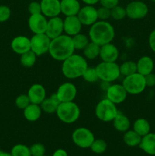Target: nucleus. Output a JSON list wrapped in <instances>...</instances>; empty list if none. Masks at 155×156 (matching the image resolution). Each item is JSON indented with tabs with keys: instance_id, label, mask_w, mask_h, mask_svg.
I'll return each instance as SVG.
<instances>
[{
	"instance_id": "48",
	"label": "nucleus",
	"mask_w": 155,
	"mask_h": 156,
	"mask_svg": "<svg viewBox=\"0 0 155 156\" xmlns=\"http://www.w3.org/2000/svg\"><path fill=\"white\" fill-rule=\"evenodd\" d=\"M150 1H151V2H152L155 3V0H150Z\"/></svg>"
},
{
	"instance_id": "17",
	"label": "nucleus",
	"mask_w": 155,
	"mask_h": 156,
	"mask_svg": "<svg viewBox=\"0 0 155 156\" xmlns=\"http://www.w3.org/2000/svg\"><path fill=\"white\" fill-rule=\"evenodd\" d=\"M64 32L65 34L70 37H73L78 34L81 33L82 28V24L77 15L67 16L63 20Z\"/></svg>"
},
{
	"instance_id": "8",
	"label": "nucleus",
	"mask_w": 155,
	"mask_h": 156,
	"mask_svg": "<svg viewBox=\"0 0 155 156\" xmlns=\"http://www.w3.org/2000/svg\"><path fill=\"white\" fill-rule=\"evenodd\" d=\"M71 140L75 146L81 149H88L95 140L94 133L91 129L86 127H78L73 131Z\"/></svg>"
},
{
	"instance_id": "31",
	"label": "nucleus",
	"mask_w": 155,
	"mask_h": 156,
	"mask_svg": "<svg viewBox=\"0 0 155 156\" xmlns=\"http://www.w3.org/2000/svg\"><path fill=\"white\" fill-rule=\"evenodd\" d=\"M36 57L37 56L32 50H29L21 55V58H20L21 65L25 68H30L36 63Z\"/></svg>"
},
{
	"instance_id": "7",
	"label": "nucleus",
	"mask_w": 155,
	"mask_h": 156,
	"mask_svg": "<svg viewBox=\"0 0 155 156\" xmlns=\"http://www.w3.org/2000/svg\"><path fill=\"white\" fill-rule=\"evenodd\" d=\"M122 85L128 94L135 95L142 93L147 87L144 76L138 73H135L131 76L125 77Z\"/></svg>"
},
{
	"instance_id": "13",
	"label": "nucleus",
	"mask_w": 155,
	"mask_h": 156,
	"mask_svg": "<svg viewBox=\"0 0 155 156\" xmlns=\"http://www.w3.org/2000/svg\"><path fill=\"white\" fill-rule=\"evenodd\" d=\"M77 16L81 22L82 25L84 26L91 27V25H93L94 23L98 21L97 9H96L94 5H86L84 7H81Z\"/></svg>"
},
{
	"instance_id": "28",
	"label": "nucleus",
	"mask_w": 155,
	"mask_h": 156,
	"mask_svg": "<svg viewBox=\"0 0 155 156\" xmlns=\"http://www.w3.org/2000/svg\"><path fill=\"white\" fill-rule=\"evenodd\" d=\"M142 136L137 133L133 129L130 130L129 129L128 131L124 133L123 135V142L126 146L129 147H136L139 146L140 143L141 141Z\"/></svg>"
},
{
	"instance_id": "29",
	"label": "nucleus",
	"mask_w": 155,
	"mask_h": 156,
	"mask_svg": "<svg viewBox=\"0 0 155 156\" xmlns=\"http://www.w3.org/2000/svg\"><path fill=\"white\" fill-rule=\"evenodd\" d=\"M100 46L92 42V41H90L89 44L83 50L84 56L86 59L93 60V59H95L96 58L100 56Z\"/></svg>"
},
{
	"instance_id": "14",
	"label": "nucleus",
	"mask_w": 155,
	"mask_h": 156,
	"mask_svg": "<svg viewBox=\"0 0 155 156\" xmlns=\"http://www.w3.org/2000/svg\"><path fill=\"white\" fill-rule=\"evenodd\" d=\"M47 21H48V19L46 17H45L41 13L30 15L27 24H28L29 29L33 34H45L46 30Z\"/></svg>"
},
{
	"instance_id": "1",
	"label": "nucleus",
	"mask_w": 155,
	"mask_h": 156,
	"mask_svg": "<svg viewBox=\"0 0 155 156\" xmlns=\"http://www.w3.org/2000/svg\"><path fill=\"white\" fill-rule=\"evenodd\" d=\"M74 50L72 37L64 34L51 40L49 54L55 60L62 62L74 53Z\"/></svg>"
},
{
	"instance_id": "32",
	"label": "nucleus",
	"mask_w": 155,
	"mask_h": 156,
	"mask_svg": "<svg viewBox=\"0 0 155 156\" xmlns=\"http://www.w3.org/2000/svg\"><path fill=\"white\" fill-rule=\"evenodd\" d=\"M119 70L120 75L124 77L131 76V75L137 73L136 62L131 60L126 61L119 66Z\"/></svg>"
},
{
	"instance_id": "27",
	"label": "nucleus",
	"mask_w": 155,
	"mask_h": 156,
	"mask_svg": "<svg viewBox=\"0 0 155 156\" xmlns=\"http://www.w3.org/2000/svg\"><path fill=\"white\" fill-rule=\"evenodd\" d=\"M133 130L141 136L147 135L150 132V124L145 118H138L133 123Z\"/></svg>"
},
{
	"instance_id": "2",
	"label": "nucleus",
	"mask_w": 155,
	"mask_h": 156,
	"mask_svg": "<svg viewBox=\"0 0 155 156\" xmlns=\"http://www.w3.org/2000/svg\"><path fill=\"white\" fill-rule=\"evenodd\" d=\"M88 37L91 41L99 46H103L112 43L115 37V29L107 21L98 20L91 26Z\"/></svg>"
},
{
	"instance_id": "20",
	"label": "nucleus",
	"mask_w": 155,
	"mask_h": 156,
	"mask_svg": "<svg viewBox=\"0 0 155 156\" xmlns=\"http://www.w3.org/2000/svg\"><path fill=\"white\" fill-rule=\"evenodd\" d=\"M119 52L115 45L112 43L100 46V57L104 62H116L119 58Z\"/></svg>"
},
{
	"instance_id": "49",
	"label": "nucleus",
	"mask_w": 155,
	"mask_h": 156,
	"mask_svg": "<svg viewBox=\"0 0 155 156\" xmlns=\"http://www.w3.org/2000/svg\"><path fill=\"white\" fill-rule=\"evenodd\" d=\"M2 152V150H1V147H0V152Z\"/></svg>"
},
{
	"instance_id": "42",
	"label": "nucleus",
	"mask_w": 155,
	"mask_h": 156,
	"mask_svg": "<svg viewBox=\"0 0 155 156\" xmlns=\"http://www.w3.org/2000/svg\"><path fill=\"white\" fill-rule=\"evenodd\" d=\"M100 4L103 7L112 9L116 5H118L119 0H100Z\"/></svg>"
},
{
	"instance_id": "33",
	"label": "nucleus",
	"mask_w": 155,
	"mask_h": 156,
	"mask_svg": "<svg viewBox=\"0 0 155 156\" xmlns=\"http://www.w3.org/2000/svg\"><path fill=\"white\" fill-rule=\"evenodd\" d=\"M91 150L95 154H103L107 149V143L103 139H95L90 147Z\"/></svg>"
},
{
	"instance_id": "23",
	"label": "nucleus",
	"mask_w": 155,
	"mask_h": 156,
	"mask_svg": "<svg viewBox=\"0 0 155 156\" xmlns=\"http://www.w3.org/2000/svg\"><path fill=\"white\" fill-rule=\"evenodd\" d=\"M138 147L149 155H155V133H149L141 138Z\"/></svg>"
},
{
	"instance_id": "25",
	"label": "nucleus",
	"mask_w": 155,
	"mask_h": 156,
	"mask_svg": "<svg viewBox=\"0 0 155 156\" xmlns=\"http://www.w3.org/2000/svg\"><path fill=\"white\" fill-rule=\"evenodd\" d=\"M59 104H60V101L55 93L49 98H46L44 99L43 101L40 104V108L43 112L52 114L56 112Z\"/></svg>"
},
{
	"instance_id": "37",
	"label": "nucleus",
	"mask_w": 155,
	"mask_h": 156,
	"mask_svg": "<svg viewBox=\"0 0 155 156\" xmlns=\"http://www.w3.org/2000/svg\"><path fill=\"white\" fill-rule=\"evenodd\" d=\"M15 105L20 110H24L30 104V101L27 94H21L15 99Z\"/></svg>"
},
{
	"instance_id": "19",
	"label": "nucleus",
	"mask_w": 155,
	"mask_h": 156,
	"mask_svg": "<svg viewBox=\"0 0 155 156\" xmlns=\"http://www.w3.org/2000/svg\"><path fill=\"white\" fill-rule=\"evenodd\" d=\"M11 48L13 52L21 56L30 50V38L24 35L15 37L11 42Z\"/></svg>"
},
{
	"instance_id": "46",
	"label": "nucleus",
	"mask_w": 155,
	"mask_h": 156,
	"mask_svg": "<svg viewBox=\"0 0 155 156\" xmlns=\"http://www.w3.org/2000/svg\"><path fill=\"white\" fill-rule=\"evenodd\" d=\"M81 1L88 5H94L97 3L100 2V0H81Z\"/></svg>"
},
{
	"instance_id": "3",
	"label": "nucleus",
	"mask_w": 155,
	"mask_h": 156,
	"mask_svg": "<svg viewBox=\"0 0 155 156\" xmlns=\"http://www.w3.org/2000/svg\"><path fill=\"white\" fill-rule=\"evenodd\" d=\"M88 67V64L84 56L73 53L62 61V73L67 79H75L81 77Z\"/></svg>"
},
{
	"instance_id": "4",
	"label": "nucleus",
	"mask_w": 155,
	"mask_h": 156,
	"mask_svg": "<svg viewBox=\"0 0 155 156\" xmlns=\"http://www.w3.org/2000/svg\"><path fill=\"white\" fill-rule=\"evenodd\" d=\"M56 114L59 120L62 123L71 124L78 120L81 115V110L74 101L60 102Z\"/></svg>"
},
{
	"instance_id": "11",
	"label": "nucleus",
	"mask_w": 155,
	"mask_h": 156,
	"mask_svg": "<svg viewBox=\"0 0 155 156\" xmlns=\"http://www.w3.org/2000/svg\"><path fill=\"white\" fill-rule=\"evenodd\" d=\"M106 96V98L117 105L126 101L128 93L122 84H113L107 88Z\"/></svg>"
},
{
	"instance_id": "12",
	"label": "nucleus",
	"mask_w": 155,
	"mask_h": 156,
	"mask_svg": "<svg viewBox=\"0 0 155 156\" xmlns=\"http://www.w3.org/2000/svg\"><path fill=\"white\" fill-rule=\"evenodd\" d=\"M77 93V88L74 84L71 82H64L59 85L56 94L60 102H68L74 100Z\"/></svg>"
},
{
	"instance_id": "36",
	"label": "nucleus",
	"mask_w": 155,
	"mask_h": 156,
	"mask_svg": "<svg viewBox=\"0 0 155 156\" xmlns=\"http://www.w3.org/2000/svg\"><path fill=\"white\" fill-rule=\"evenodd\" d=\"M126 16V8L120 5H116L113 9H111V18L116 21L124 19Z\"/></svg>"
},
{
	"instance_id": "24",
	"label": "nucleus",
	"mask_w": 155,
	"mask_h": 156,
	"mask_svg": "<svg viewBox=\"0 0 155 156\" xmlns=\"http://www.w3.org/2000/svg\"><path fill=\"white\" fill-rule=\"evenodd\" d=\"M42 111L40 105L30 103L25 109L23 110V114L27 121L35 122L40 118Z\"/></svg>"
},
{
	"instance_id": "45",
	"label": "nucleus",
	"mask_w": 155,
	"mask_h": 156,
	"mask_svg": "<svg viewBox=\"0 0 155 156\" xmlns=\"http://www.w3.org/2000/svg\"><path fill=\"white\" fill-rule=\"evenodd\" d=\"M52 156H68V152L63 149H58L53 153Z\"/></svg>"
},
{
	"instance_id": "43",
	"label": "nucleus",
	"mask_w": 155,
	"mask_h": 156,
	"mask_svg": "<svg viewBox=\"0 0 155 156\" xmlns=\"http://www.w3.org/2000/svg\"><path fill=\"white\" fill-rule=\"evenodd\" d=\"M145 79V83L147 87H153L155 86V74L151 73L150 74L144 76Z\"/></svg>"
},
{
	"instance_id": "44",
	"label": "nucleus",
	"mask_w": 155,
	"mask_h": 156,
	"mask_svg": "<svg viewBox=\"0 0 155 156\" xmlns=\"http://www.w3.org/2000/svg\"><path fill=\"white\" fill-rule=\"evenodd\" d=\"M148 44L150 50L155 53V29L152 30L148 37Z\"/></svg>"
},
{
	"instance_id": "34",
	"label": "nucleus",
	"mask_w": 155,
	"mask_h": 156,
	"mask_svg": "<svg viewBox=\"0 0 155 156\" xmlns=\"http://www.w3.org/2000/svg\"><path fill=\"white\" fill-rule=\"evenodd\" d=\"M12 156H31L30 147L24 144H16L11 149Z\"/></svg>"
},
{
	"instance_id": "26",
	"label": "nucleus",
	"mask_w": 155,
	"mask_h": 156,
	"mask_svg": "<svg viewBox=\"0 0 155 156\" xmlns=\"http://www.w3.org/2000/svg\"><path fill=\"white\" fill-rule=\"evenodd\" d=\"M112 124L115 130L120 133H125L130 128L131 121L127 116L119 112L116 117L112 120Z\"/></svg>"
},
{
	"instance_id": "16",
	"label": "nucleus",
	"mask_w": 155,
	"mask_h": 156,
	"mask_svg": "<svg viewBox=\"0 0 155 156\" xmlns=\"http://www.w3.org/2000/svg\"><path fill=\"white\" fill-rule=\"evenodd\" d=\"M41 13L47 18L59 16L61 13L59 0H41Z\"/></svg>"
},
{
	"instance_id": "50",
	"label": "nucleus",
	"mask_w": 155,
	"mask_h": 156,
	"mask_svg": "<svg viewBox=\"0 0 155 156\" xmlns=\"http://www.w3.org/2000/svg\"><path fill=\"white\" fill-rule=\"evenodd\" d=\"M42 156H47V155H42Z\"/></svg>"
},
{
	"instance_id": "9",
	"label": "nucleus",
	"mask_w": 155,
	"mask_h": 156,
	"mask_svg": "<svg viewBox=\"0 0 155 156\" xmlns=\"http://www.w3.org/2000/svg\"><path fill=\"white\" fill-rule=\"evenodd\" d=\"M51 39L46 34H33L30 38V50L37 56L49 53Z\"/></svg>"
},
{
	"instance_id": "47",
	"label": "nucleus",
	"mask_w": 155,
	"mask_h": 156,
	"mask_svg": "<svg viewBox=\"0 0 155 156\" xmlns=\"http://www.w3.org/2000/svg\"><path fill=\"white\" fill-rule=\"evenodd\" d=\"M0 156H12V155L11 152H3V151H2V152H0Z\"/></svg>"
},
{
	"instance_id": "35",
	"label": "nucleus",
	"mask_w": 155,
	"mask_h": 156,
	"mask_svg": "<svg viewBox=\"0 0 155 156\" xmlns=\"http://www.w3.org/2000/svg\"><path fill=\"white\" fill-rule=\"evenodd\" d=\"M81 77L83 78L85 82H88V83H94L99 80L95 67L93 68V67L88 66Z\"/></svg>"
},
{
	"instance_id": "10",
	"label": "nucleus",
	"mask_w": 155,
	"mask_h": 156,
	"mask_svg": "<svg viewBox=\"0 0 155 156\" xmlns=\"http://www.w3.org/2000/svg\"><path fill=\"white\" fill-rule=\"evenodd\" d=\"M126 16L132 20H140L145 18L148 14V6L142 1H132L126 7Z\"/></svg>"
},
{
	"instance_id": "5",
	"label": "nucleus",
	"mask_w": 155,
	"mask_h": 156,
	"mask_svg": "<svg viewBox=\"0 0 155 156\" xmlns=\"http://www.w3.org/2000/svg\"><path fill=\"white\" fill-rule=\"evenodd\" d=\"M99 80L106 83L115 82L119 78V66L115 62H104L97 64L95 67Z\"/></svg>"
},
{
	"instance_id": "41",
	"label": "nucleus",
	"mask_w": 155,
	"mask_h": 156,
	"mask_svg": "<svg viewBox=\"0 0 155 156\" xmlns=\"http://www.w3.org/2000/svg\"><path fill=\"white\" fill-rule=\"evenodd\" d=\"M28 12L30 15L41 14L40 2H38L36 1L31 2L28 5Z\"/></svg>"
},
{
	"instance_id": "6",
	"label": "nucleus",
	"mask_w": 155,
	"mask_h": 156,
	"mask_svg": "<svg viewBox=\"0 0 155 156\" xmlns=\"http://www.w3.org/2000/svg\"><path fill=\"white\" fill-rule=\"evenodd\" d=\"M119 111L116 108V105L112 103L108 98H103L97 103L95 108V115L100 121L108 123L112 122Z\"/></svg>"
},
{
	"instance_id": "30",
	"label": "nucleus",
	"mask_w": 155,
	"mask_h": 156,
	"mask_svg": "<svg viewBox=\"0 0 155 156\" xmlns=\"http://www.w3.org/2000/svg\"><path fill=\"white\" fill-rule=\"evenodd\" d=\"M71 37H72L73 45L75 50H83L91 41L89 37L81 33L78 34Z\"/></svg>"
},
{
	"instance_id": "22",
	"label": "nucleus",
	"mask_w": 155,
	"mask_h": 156,
	"mask_svg": "<svg viewBox=\"0 0 155 156\" xmlns=\"http://www.w3.org/2000/svg\"><path fill=\"white\" fill-rule=\"evenodd\" d=\"M137 73L145 76L153 73L154 69V62L149 56H143L136 62Z\"/></svg>"
},
{
	"instance_id": "40",
	"label": "nucleus",
	"mask_w": 155,
	"mask_h": 156,
	"mask_svg": "<svg viewBox=\"0 0 155 156\" xmlns=\"http://www.w3.org/2000/svg\"><path fill=\"white\" fill-rule=\"evenodd\" d=\"M97 16H98V20L107 21L109 18H111V9L101 6L97 9Z\"/></svg>"
},
{
	"instance_id": "18",
	"label": "nucleus",
	"mask_w": 155,
	"mask_h": 156,
	"mask_svg": "<svg viewBox=\"0 0 155 156\" xmlns=\"http://www.w3.org/2000/svg\"><path fill=\"white\" fill-rule=\"evenodd\" d=\"M27 94L28 95L30 103L40 105L46 98V91L45 88L39 83L33 84L29 88Z\"/></svg>"
},
{
	"instance_id": "21",
	"label": "nucleus",
	"mask_w": 155,
	"mask_h": 156,
	"mask_svg": "<svg viewBox=\"0 0 155 156\" xmlns=\"http://www.w3.org/2000/svg\"><path fill=\"white\" fill-rule=\"evenodd\" d=\"M61 13L65 17L77 15L81 9L78 0H60Z\"/></svg>"
},
{
	"instance_id": "15",
	"label": "nucleus",
	"mask_w": 155,
	"mask_h": 156,
	"mask_svg": "<svg viewBox=\"0 0 155 156\" xmlns=\"http://www.w3.org/2000/svg\"><path fill=\"white\" fill-rule=\"evenodd\" d=\"M63 32L64 24L63 20L62 18H59V16L49 18L45 34L50 39H54V38L63 34Z\"/></svg>"
},
{
	"instance_id": "38",
	"label": "nucleus",
	"mask_w": 155,
	"mask_h": 156,
	"mask_svg": "<svg viewBox=\"0 0 155 156\" xmlns=\"http://www.w3.org/2000/svg\"><path fill=\"white\" fill-rule=\"evenodd\" d=\"M31 156H42L45 155L46 148L42 143H34L30 146Z\"/></svg>"
},
{
	"instance_id": "39",
	"label": "nucleus",
	"mask_w": 155,
	"mask_h": 156,
	"mask_svg": "<svg viewBox=\"0 0 155 156\" xmlns=\"http://www.w3.org/2000/svg\"><path fill=\"white\" fill-rule=\"evenodd\" d=\"M12 12L9 6L0 5V23H3L7 21L10 18Z\"/></svg>"
}]
</instances>
